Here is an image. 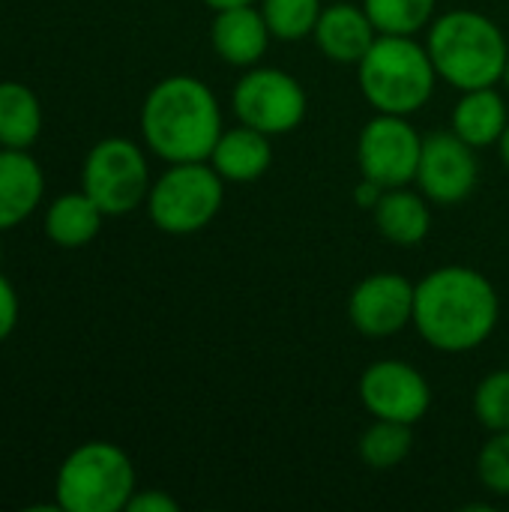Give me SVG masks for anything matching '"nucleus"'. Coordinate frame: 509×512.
<instances>
[{
	"label": "nucleus",
	"mask_w": 509,
	"mask_h": 512,
	"mask_svg": "<svg viewBox=\"0 0 509 512\" xmlns=\"http://www.w3.org/2000/svg\"><path fill=\"white\" fill-rule=\"evenodd\" d=\"M501 300L495 285L474 267H438L417 282L414 327L444 354L480 348L498 327Z\"/></svg>",
	"instance_id": "obj_1"
},
{
	"label": "nucleus",
	"mask_w": 509,
	"mask_h": 512,
	"mask_svg": "<svg viewBox=\"0 0 509 512\" xmlns=\"http://www.w3.org/2000/svg\"><path fill=\"white\" fill-rule=\"evenodd\" d=\"M141 135L162 162H207L222 135L216 93L195 75H168L141 105Z\"/></svg>",
	"instance_id": "obj_2"
},
{
	"label": "nucleus",
	"mask_w": 509,
	"mask_h": 512,
	"mask_svg": "<svg viewBox=\"0 0 509 512\" xmlns=\"http://www.w3.org/2000/svg\"><path fill=\"white\" fill-rule=\"evenodd\" d=\"M429 57L441 81L456 90L495 87L504 81L509 45L504 30L483 12L453 9L429 24Z\"/></svg>",
	"instance_id": "obj_3"
},
{
	"label": "nucleus",
	"mask_w": 509,
	"mask_h": 512,
	"mask_svg": "<svg viewBox=\"0 0 509 512\" xmlns=\"http://www.w3.org/2000/svg\"><path fill=\"white\" fill-rule=\"evenodd\" d=\"M360 90L378 114H417L435 93V63L414 36H381L357 63Z\"/></svg>",
	"instance_id": "obj_4"
},
{
	"label": "nucleus",
	"mask_w": 509,
	"mask_h": 512,
	"mask_svg": "<svg viewBox=\"0 0 509 512\" xmlns=\"http://www.w3.org/2000/svg\"><path fill=\"white\" fill-rule=\"evenodd\" d=\"M135 492V465L111 441L75 447L54 477V507L63 512H120Z\"/></svg>",
	"instance_id": "obj_5"
},
{
	"label": "nucleus",
	"mask_w": 509,
	"mask_h": 512,
	"mask_svg": "<svg viewBox=\"0 0 509 512\" xmlns=\"http://www.w3.org/2000/svg\"><path fill=\"white\" fill-rule=\"evenodd\" d=\"M225 201V180L210 162H171L147 192L150 222L174 237L207 228Z\"/></svg>",
	"instance_id": "obj_6"
},
{
	"label": "nucleus",
	"mask_w": 509,
	"mask_h": 512,
	"mask_svg": "<svg viewBox=\"0 0 509 512\" xmlns=\"http://www.w3.org/2000/svg\"><path fill=\"white\" fill-rule=\"evenodd\" d=\"M150 165L144 150L129 138H102L90 147L81 168V189L105 216H126L147 201Z\"/></svg>",
	"instance_id": "obj_7"
},
{
	"label": "nucleus",
	"mask_w": 509,
	"mask_h": 512,
	"mask_svg": "<svg viewBox=\"0 0 509 512\" xmlns=\"http://www.w3.org/2000/svg\"><path fill=\"white\" fill-rule=\"evenodd\" d=\"M231 105L240 123L264 132L285 135L294 132L306 117V90L303 84L276 66L249 69L231 93Z\"/></svg>",
	"instance_id": "obj_8"
},
{
	"label": "nucleus",
	"mask_w": 509,
	"mask_h": 512,
	"mask_svg": "<svg viewBox=\"0 0 509 512\" xmlns=\"http://www.w3.org/2000/svg\"><path fill=\"white\" fill-rule=\"evenodd\" d=\"M423 153V135L399 114H375L357 144V162L363 177L384 189H399L417 180V165Z\"/></svg>",
	"instance_id": "obj_9"
},
{
	"label": "nucleus",
	"mask_w": 509,
	"mask_h": 512,
	"mask_svg": "<svg viewBox=\"0 0 509 512\" xmlns=\"http://www.w3.org/2000/svg\"><path fill=\"white\" fill-rule=\"evenodd\" d=\"M360 402L375 420L420 423L432 408V387L405 360H378L360 378Z\"/></svg>",
	"instance_id": "obj_10"
},
{
	"label": "nucleus",
	"mask_w": 509,
	"mask_h": 512,
	"mask_svg": "<svg viewBox=\"0 0 509 512\" xmlns=\"http://www.w3.org/2000/svg\"><path fill=\"white\" fill-rule=\"evenodd\" d=\"M477 177H480L477 153L456 132H432L423 138L417 183L429 201L441 207L462 204L474 192Z\"/></svg>",
	"instance_id": "obj_11"
},
{
	"label": "nucleus",
	"mask_w": 509,
	"mask_h": 512,
	"mask_svg": "<svg viewBox=\"0 0 509 512\" xmlns=\"http://www.w3.org/2000/svg\"><path fill=\"white\" fill-rule=\"evenodd\" d=\"M414 291L402 273H372L351 291L348 318L351 327L372 339H387L414 324Z\"/></svg>",
	"instance_id": "obj_12"
},
{
	"label": "nucleus",
	"mask_w": 509,
	"mask_h": 512,
	"mask_svg": "<svg viewBox=\"0 0 509 512\" xmlns=\"http://www.w3.org/2000/svg\"><path fill=\"white\" fill-rule=\"evenodd\" d=\"M312 36L327 60L342 66H357L372 48V42L378 39V30L363 6L336 0L333 6H324Z\"/></svg>",
	"instance_id": "obj_13"
},
{
	"label": "nucleus",
	"mask_w": 509,
	"mask_h": 512,
	"mask_svg": "<svg viewBox=\"0 0 509 512\" xmlns=\"http://www.w3.org/2000/svg\"><path fill=\"white\" fill-rule=\"evenodd\" d=\"M270 27L264 21V12L261 6L255 9L252 3L246 6H231V9H219L213 24H210V42H213V51L231 63V66H240V69H249L255 66L267 45H270Z\"/></svg>",
	"instance_id": "obj_14"
},
{
	"label": "nucleus",
	"mask_w": 509,
	"mask_h": 512,
	"mask_svg": "<svg viewBox=\"0 0 509 512\" xmlns=\"http://www.w3.org/2000/svg\"><path fill=\"white\" fill-rule=\"evenodd\" d=\"M45 195L42 165L15 147H0V234L27 222Z\"/></svg>",
	"instance_id": "obj_15"
},
{
	"label": "nucleus",
	"mask_w": 509,
	"mask_h": 512,
	"mask_svg": "<svg viewBox=\"0 0 509 512\" xmlns=\"http://www.w3.org/2000/svg\"><path fill=\"white\" fill-rule=\"evenodd\" d=\"M225 183H255L273 165L270 135L240 123L234 129H222L210 159H207Z\"/></svg>",
	"instance_id": "obj_16"
},
{
	"label": "nucleus",
	"mask_w": 509,
	"mask_h": 512,
	"mask_svg": "<svg viewBox=\"0 0 509 512\" xmlns=\"http://www.w3.org/2000/svg\"><path fill=\"white\" fill-rule=\"evenodd\" d=\"M372 213H375L378 234L396 246H417L429 237V228H432L429 198L417 195L405 186L384 189V195L378 198Z\"/></svg>",
	"instance_id": "obj_17"
},
{
	"label": "nucleus",
	"mask_w": 509,
	"mask_h": 512,
	"mask_svg": "<svg viewBox=\"0 0 509 512\" xmlns=\"http://www.w3.org/2000/svg\"><path fill=\"white\" fill-rule=\"evenodd\" d=\"M102 219H105V213L99 210V204L81 189V192L57 195L42 216V228L54 246L81 249L99 234Z\"/></svg>",
	"instance_id": "obj_18"
},
{
	"label": "nucleus",
	"mask_w": 509,
	"mask_h": 512,
	"mask_svg": "<svg viewBox=\"0 0 509 512\" xmlns=\"http://www.w3.org/2000/svg\"><path fill=\"white\" fill-rule=\"evenodd\" d=\"M507 102L495 87L462 90V99L453 108V132L468 141L474 150L498 144L507 129Z\"/></svg>",
	"instance_id": "obj_19"
},
{
	"label": "nucleus",
	"mask_w": 509,
	"mask_h": 512,
	"mask_svg": "<svg viewBox=\"0 0 509 512\" xmlns=\"http://www.w3.org/2000/svg\"><path fill=\"white\" fill-rule=\"evenodd\" d=\"M42 135L39 96L21 81H0V147L30 150Z\"/></svg>",
	"instance_id": "obj_20"
},
{
	"label": "nucleus",
	"mask_w": 509,
	"mask_h": 512,
	"mask_svg": "<svg viewBox=\"0 0 509 512\" xmlns=\"http://www.w3.org/2000/svg\"><path fill=\"white\" fill-rule=\"evenodd\" d=\"M414 447V432L408 423H393V420H375L363 435H360V459L375 468V471H390L408 459Z\"/></svg>",
	"instance_id": "obj_21"
},
{
	"label": "nucleus",
	"mask_w": 509,
	"mask_h": 512,
	"mask_svg": "<svg viewBox=\"0 0 509 512\" xmlns=\"http://www.w3.org/2000/svg\"><path fill=\"white\" fill-rule=\"evenodd\" d=\"M438 0H363L381 36H414L432 24Z\"/></svg>",
	"instance_id": "obj_22"
},
{
	"label": "nucleus",
	"mask_w": 509,
	"mask_h": 512,
	"mask_svg": "<svg viewBox=\"0 0 509 512\" xmlns=\"http://www.w3.org/2000/svg\"><path fill=\"white\" fill-rule=\"evenodd\" d=\"M261 12L273 39L300 42L315 33L324 6L321 0H261Z\"/></svg>",
	"instance_id": "obj_23"
},
{
	"label": "nucleus",
	"mask_w": 509,
	"mask_h": 512,
	"mask_svg": "<svg viewBox=\"0 0 509 512\" xmlns=\"http://www.w3.org/2000/svg\"><path fill=\"white\" fill-rule=\"evenodd\" d=\"M474 417L489 432L509 429V369L489 372L474 390Z\"/></svg>",
	"instance_id": "obj_24"
},
{
	"label": "nucleus",
	"mask_w": 509,
	"mask_h": 512,
	"mask_svg": "<svg viewBox=\"0 0 509 512\" xmlns=\"http://www.w3.org/2000/svg\"><path fill=\"white\" fill-rule=\"evenodd\" d=\"M477 477L492 495L509 498V429L492 432V438L483 444L477 456Z\"/></svg>",
	"instance_id": "obj_25"
},
{
	"label": "nucleus",
	"mask_w": 509,
	"mask_h": 512,
	"mask_svg": "<svg viewBox=\"0 0 509 512\" xmlns=\"http://www.w3.org/2000/svg\"><path fill=\"white\" fill-rule=\"evenodd\" d=\"M18 324V294L15 285L0 273V342H6L15 333Z\"/></svg>",
	"instance_id": "obj_26"
},
{
	"label": "nucleus",
	"mask_w": 509,
	"mask_h": 512,
	"mask_svg": "<svg viewBox=\"0 0 509 512\" xmlns=\"http://www.w3.org/2000/svg\"><path fill=\"white\" fill-rule=\"evenodd\" d=\"M126 510L129 512H177L180 510V504H177L168 492H162V489H147V492H135Z\"/></svg>",
	"instance_id": "obj_27"
},
{
	"label": "nucleus",
	"mask_w": 509,
	"mask_h": 512,
	"mask_svg": "<svg viewBox=\"0 0 509 512\" xmlns=\"http://www.w3.org/2000/svg\"><path fill=\"white\" fill-rule=\"evenodd\" d=\"M381 195H384V186H378V183L369 180V177H363V183H360L357 192H354V198H357L360 207H375Z\"/></svg>",
	"instance_id": "obj_28"
},
{
	"label": "nucleus",
	"mask_w": 509,
	"mask_h": 512,
	"mask_svg": "<svg viewBox=\"0 0 509 512\" xmlns=\"http://www.w3.org/2000/svg\"><path fill=\"white\" fill-rule=\"evenodd\" d=\"M201 3H207L210 9H231V6H246V3H255V0H201Z\"/></svg>",
	"instance_id": "obj_29"
},
{
	"label": "nucleus",
	"mask_w": 509,
	"mask_h": 512,
	"mask_svg": "<svg viewBox=\"0 0 509 512\" xmlns=\"http://www.w3.org/2000/svg\"><path fill=\"white\" fill-rule=\"evenodd\" d=\"M498 150H501V159H504V165L509 168V126L504 129V135H501V141H498Z\"/></svg>",
	"instance_id": "obj_30"
},
{
	"label": "nucleus",
	"mask_w": 509,
	"mask_h": 512,
	"mask_svg": "<svg viewBox=\"0 0 509 512\" xmlns=\"http://www.w3.org/2000/svg\"><path fill=\"white\" fill-rule=\"evenodd\" d=\"M504 81H507V87H509V60H507V72H504Z\"/></svg>",
	"instance_id": "obj_31"
}]
</instances>
